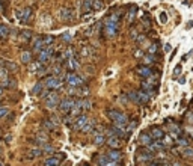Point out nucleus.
<instances>
[{"label":"nucleus","mask_w":193,"mask_h":166,"mask_svg":"<svg viewBox=\"0 0 193 166\" xmlns=\"http://www.w3.org/2000/svg\"><path fill=\"white\" fill-rule=\"evenodd\" d=\"M107 116L113 121V124H122V125H127V124L130 122L128 116H127L124 112H121L119 109H109V110H107Z\"/></svg>","instance_id":"obj_1"},{"label":"nucleus","mask_w":193,"mask_h":166,"mask_svg":"<svg viewBox=\"0 0 193 166\" xmlns=\"http://www.w3.org/2000/svg\"><path fill=\"white\" fill-rule=\"evenodd\" d=\"M63 79H65V82H66L69 86H72V88H82V86H85V80H83L79 74L71 73V71L65 73Z\"/></svg>","instance_id":"obj_2"},{"label":"nucleus","mask_w":193,"mask_h":166,"mask_svg":"<svg viewBox=\"0 0 193 166\" xmlns=\"http://www.w3.org/2000/svg\"><path fill=\"white\" fill-rule=\"evenodd\" d=\"M44 85H45V88H47V89L55 91V89H59V88H62L63 82H62V80H60L57 76H50V77H47V79L44 80Z\"/></svg>","instance_id":"obj_3"},{"label":"nucleus","mask_w":193,"mask_h":166,"mask_svg":"<svg viewBox=\"0 0 193 166\" xmlns=\"http://www.w3.org/2000/svg\"><path fill=\"white\" fill-rule=\"evenodd\" d=\"M76 100H77V98H72V97H66V98L60 100V104H59V109H60V112L68 115V113L71 112V109L74 107V104H76Z\"/></svg>","instance_id":"obj_4"},{"label":"nucleus","mask_w":193,"mask_h":166,"mask_svg":"<svg viewBox=\"0 0 193 166\" xmlns=\"http://www.w3.org/2000/svg\"><path fill=\"white\" fill-rule=\"evenodd\" d=\"M44 103H45V106H47L48 109H55V107H59V104H60L59 94H57V92H55V91H52V94H50V95H48V97L44 100Z\"/></svg>","instance_id":"obj_5"},{"label":"nucleus","mask_w":193,"mask_h":166,"mask_svg":"<svg viewBox=\"0 0 193 166\" xmlns=\"http://www.w3.org/2000/svg\"><path fill=\"white\" fill-rule=\"evenodd\" d=\"M136 73L143 79H150V77H152L155 74V69L152 66H148V65H139L136 68Z\"/></svg>","instance_id":"obj_6"},{"label":"nucleus","mask_w":193,"mask_h":166,"mask_svg":"<svg viewBox=\"0 0 193 166\" xmlns=\"http://www.w3.org/2000/svg\"><path fill=\"white\" fill-rule=\"evenodd\" d=\"M55 55V47L53 45H50V47H47V49H44L39 55H38V62H41V63H47L48 60L52 59V56Z\"/></svg>","instance_id":"obj_7"},{"label":"nucleus","mask_w":193,"mask_h":166,"mask_svg":"<svg viewBox=\"0 0 193 166\" xmlns=\"http://www.w3.org/2000/svg\"><path fill=\"white\" fill-rule=\"evenodd\" d=\"M88 121H89V118H88V115H80L79 118H76L74 120V122H72V130H76V131H82V128L88 124Z\"/></svg>","instance_id":"obj_8"},{"label":"nucleus","mask_w":193,"mask_h":166,"mask_svg":"<svg viewBox=\"0 0 193 166\" xmlns=\"http://www.w3.org/2000/svg\"><path fill=\"white\" fill-rule=\"evenodd\" d=\"M106 156H107V159L112 160V162H118V163L122 162V153H121V150H113V148H110V150L106 153Z\"/></svg>","instance_id":"obj_9"},{"label":"nucleus","mask_w":193,"mask_h":166,"mask_svg":"<svg viewBox=\"0 0 193 166\" xmlns=\"http://www.w3.org/2000/svg\"><path fill=\"white\" fill-rule=\"evenodd\" d=\"M96 166H121V163H118V162H112V160L107 159L106 154H104V156L101 154V156L96 157Z\"/></svg>","instance_id":"obj_10"},{"label":"nucleus","mask_w":193,"mask_h":166,"mask_svg":"<svg viewBox=\"0 0 193 166\" xmlns=\"http://www.w3.org/2000/svg\"><path fill=\"white\" fill-rule=\"evenodd\" d=\"M154 142V139L151 137V134H150V131H142L140 134H139V144L142 145V147H148V145H151Z\"/></svg>","instance_id":"obj_11"},{"label":"nucleus","mask_w":193,"mask_h":166,"mask_svg":"<svg viewBox=\"0 0 193 166\" xmlns=\"http://www.w3.org/2000/svg\"><path fill=\"white\" fill-rule=\"evenodd\" d=\"M44 49H47V45H45V42H44V36L35 38V41H33V53L39 55Z\"/></svg>","instance_id":"obj_12"},{"label":"nucleus","mask_w":193,"mask_h":166,"mask_svg":"<svg viewBox=\"0 0 193 166\" xmlns=\"http://www.w3.org/2000/svg\"><path fill=\"white\" fill-rule=\"evenodd\" d=\"M121 140H122V139L118 137V136H109L107 140H106V144H107L110 148H113V150H119L121 145H122V142H121Z\"/></svg>","instance_id":"obj_13"},{"label":"nucleus","mask_w":193,"mask_h":166,"mask_svg":"<svg viewBox=\"0 0 193 166\" xmlns=\"http://www.w3.org/2000/svg\"><path fill=\"white\" fill-rule=\"evenodd\" d=\"M150 134H151V137H152L154 140H161V139L166 136V131H164L161 127H152V128L150 130Z\"/></svg>","instance_id":"obj_14"},{"label":"nucleus","mask_w":193,"mask_h":166,"mask_svg":"<svg viewBox=\"0 0 193 166\" xmlns=\"http://www.w3.org/2000/svg\"><path fill=\"white\" fill-rule=\"evenodd\" d=\"M151 95H152V94H150V92H147V91H143V89L137 91L139 104H148V103L151 101Z\"/></svg>","instance_id":"obj_15"},{"label":"nucleus","mask_w":193,"mask_h":166,"mask_svg":"<svg viewBox=\"0 0 193 166\" xmlns=\"http://www.w3.org/2000/svg\"><path fill=\"white\" fill-rule=\"evenodd\" d=\"M0 86H2L3 89H5V88H6V89H14V88L17 86V80H15L14 77L8 76V77L2 79V82H0Z\"/></svg>","instance_id":"obj_16"},{"label":"nucleus","mask_w":193,"mask_h":166,"mask_svg":"<svg viewBox=\"0 0 193 166\" xmlns=\"http://www.w3.org/2000/svg\"><path fill=\"white\" fill-rule=\"evenodd\" d=\"M66 66H68V69L71 71V73H74L76 69L80 68V62H79V59H77L76 56H72V58H69V59L66 60Z\"/></svg>","instance_id":"obj_17"},{"label":"nucleus","mask_w":193,"mask_h":166,"mask_svg":"<svg viewBox=\"0 0 193 166\" xmlns=\"http://www.w3.org/2000/svg\"><path fill=\"white\" fill-rule=\"evenodd\" d=\"M60 18H62V21H72L74 12H72V9H69V8H62L60 9Z\"/></svg>","instance_id":"obj_18"},{"label":"nucleus","mask_w":193,"mask_h":166,"mask_svg":"<svg viewBox=\"0 0 193 166\" xmlns=\"http://www.w3.org/2000/svg\"><path fill=\"white\" fill-rule=\"evenodd\" d=\"M180 151L186 160H193V147H181Z\"/></svg>","instance_id":"obj_19"},{"label":"nucleus","mask_w":193,"mask_h":166,"mask_svg":"<svg viewBox=\"0 0 193 166\" xmlns=\"http://www.w3.org/2000/svg\"><path fill=\"white\" fill-rule=\"evenodd\" d=\"M21 62H23V63H32V62H33V52L24 50V52L21 53Z\"/></svg>","instance_id":"obj_20"},{"label":"nucleus","mask_w":193,"mask_h":166,"mask_svg":"<svg viewBox=\"0 0 193 166\" xmlns=\"http://www.w3.org/2000/svg\"><path fill=\"white\" fill-rule=\"evenodd\" d=\"M136 14H137V6H130V9H128V12H127V23L128 24H131V23L134 21V18H136Z\"/></svg>","instance_id":"obj_21"},{"label":"nucleus","mask_w":193,"mask_h":166,"mask_svg":"<svg viewBox=\"0 0 193 166\" xmlns=\"http://www.w3.org/2000/svg\"><path fill=\"white\" fill-rule=\"evenodd\" d=\"M142 62H143V65H148V66H151L152 63H155L157 62V58H155V55H145L143 56V59H142Z\"/></svg>","instance_id":"obj_22"},{"label":"nucleus","mask_w":193,"mask_h":166,"mask_svg":"<svg viewBox=\"0 0 193 166\" xmlns=\"http://www.w3.org/2000/svg\"><path fill=\"white\" fill-rule=\"evenodd\" d=\"M95 128H96V122H95V120H91V121H88V124L82 128V133H92Z\"/></svg>","instance_id":"obj_23"},{"label":"nucleus","mask_w":193,"mask_h":166,"mask_svg":"<svg viewBox=\"0 0 193 166\" xmlns=\"http://www.w3.org/2000/svg\"><path fill=\"white\" fill-rule=\"evenodd\" d=\"M39 69H45V66H44V63H41V62H32L30 63V66H29V71L30 73H39Z\"/></svg>","instance_id":"obj_24"},{"label":"nucleus","mask_w":193,"mask_h":166,"mask_svg":"<svg viewBox=\"0 0 193 166\" xmlns=\"http://www.w3.org/2000/svg\"><path fill=\"white\" fill-rule=\"evenodd\" d=\"M42 127L45 130H55L56 128V124L52 121V118H44L42 120Z\"/></svg>","instance_id":"obj_25"},{"label":"nucleus","mask_w":193,"mask_h":166,"mask_svg":"<svg viewBox=\"0 0 193 166\" xmlns=\"http://www.w3.org/2000/svg\"><path fill=\"white\" fill-rule=\"evenodd\" d=\"M42 154H44L42 148L36 147V148H32V150L29 151V159H38V157H41Z\"/></svg>","instance_id":"obj_26"},{"label":"nucleus","mask_w":193,"mask_h":166,"mask_svg":"<svg viewBox=\"0 0 193 166\" xmlns=\"http://www.w3.org/2000/svg\"><path fill=\"white\" fill-rule=\"evenodd\" d=\"M175 142L180 147H190V137L189 136H180Z\"/></svg>","instance_id":"obj_27"},{"label":"nucleus","mask_w":193,"mask_h":166,"mask_svg":"<svg viewBox=\"0 0 193 166\" xmlns=\"http://www.w3.org/2000/svg\"><path fill=\"white\" fill-rule=\"evenodd\" d=\"M30 20H32V8H24L23 21L21 23H30Z\"/></svg>","instance_id":"obj_28"},{"label":"nucleus","mask_w":193,"mask_h":166,"mask_svg":"<svg viewBox=\"0 0 193 166\" xmlns=\"http://www.w3.org/2000/svg\"><path fill=\"white\" fill-rule=\"evenodd\" d=\"M59 163H60V160L56 156H52V157L45 159V165L47 166H59Z\"/></svg>","instance_id":"obj_29"},{"label":"nucleus","mask_w":193,"mask_h":166,"mask_svg":"<svg viewBox=\"0 0 193 166\" xmlns=\"http://www.w3.org/2000/svg\"><path fill=\"white\" fill-rule=\"evenodd\" d=\"M91 9H94V0H83V12L88 14Z\"/></svg>","instance_id":"obj_30"},{"label":"nucleus","mask_w":193,"mask_h":166,"mask_svg":"<svg viewBox=\"0 0 193 166\" xmlns=\"http://www.w3.org/2000/svg\"><path fill=\"white\" fill-rule=\"evenodd\" d=\"M45 85L42 83V82H38L35 86H33V89H32V94H35V95H41L42 94V88H44Z\"/></svg>","instance_id":"obj_31"},{"label":"nucleus","mask_w":193,"mask_h":166,"mask_svg":"<svg viewBox=\"0 0 193 166\" xmlns=\"http://www.w3.org/2000/svg\"><path fill=\"white\" fill-rule=\"evenodd\" d=\"M127 97H128V100H131L133 103H137V104H139V97H137V91H130V92L127 94Z\"/></svg>","instance_id":"obj_32"},{"label":"nucleus","mask_w":193,"mask_h":166,"mask_svg":"<svg viewBox=\"0 0 193 166\" xmlns=\"http://www.w3.org/2000/svg\"><path fill=\"white\" fill-rule=\"evenodd\" d=\"M91 107H92V101H91L89 98H85V100H83V103H82V109H83V112L91 110Z\"/></svg>","instance_id":"obj_33"},{"label":"nucleus","mask_w":193,"mask_h":166,"mask_svg":"<svg viewBox=\"0 0 193 166\" xmlns=\"http://www.w3.org/2000/svg\"><path fill=\"white\" fill-rule=\"evenodd\" d=\"M91 94V89L85 85V86H82V88H79V95H82V97H88Z\"/></svg>","instance_id":"obj_34"},{"label":"nucleus","mask_w":193,"mask_h":166,"mask_svg":"<svg viewBox=\"0 0 193 166\" xmlns=\"http://www.w3.org/2000/svg\"><path fill=\"white\" fill-rule=\"evenodd\" d=\"M157 52H158V42H154V44H151L148 47V53L150 55H157Z\"/></svg>","instance_id":"obj_35"},{"label":"nucleus","mask_w":193,"mask_h":166,"mask_svg":"<svg viewBox=\"0 0 193 166\" xmlns=\"http://www.w3.org/2000/svg\"><path fill=\"white\" fill-rule=\"evenodd\" d=\"M137 124H139L137 121H130V122L127 124V127H125V130H127V131H128V133L131 134V131H133V130H134V128L137 127Z\"/></svg>","instance_id":"obj_36"},{"label":"nucleus","mask_w":193,"mask_h":166,"mask_svg":"<svg viewBox=\"0 0 193 166\" xmlns=\"http://www.w3.org/2000/svg\"><path fill=\"white\" fill-rule=\"evenodd\" d=\"M103 6H104L103 0H94V9H95V11H101Z\"/></svg>","instance_id":"obj_37"},{"label":"nucleus","mask_w":193,"mask_h":166,"mask_svg":"<svg viewBox=\"0 0 193 166\" xmlns=\"http://www.w3.org/2000/svg\"><path fill=\"white\" fill-rule=\"evenodd\" d=\"M9 35V29L6 26H2L0 24V38H6Z\"/></svg>","instance_id":"obj_38"},{"label":"nucleus","mask_w":193,"mask_h":166,"mask_svg":"<svg viewBox=\"0 0 193 166\" xmlns=\"http://www.w3.org/2000/svg\"><path fill=\"white\" fill-rule=\"evenodd\" d=\"M9 115V109L8 107H0V120H3Z\"/></svg>","instance_id":"obj_39"},{"label":"nucleus","mask_w":193,"mask_h":166,"mask_svg":"<svg viewBox=\"0 0 193 166\" xmlns=\"http://www.w3.org/2000/svg\"><path fill=\"white\" fill-rule=\"evenodd\" d=\"M44 42H45V45H47V47H50V45H53L55 38H53V36H50V35H48V36H44Z\"/></svg>","instance_id":"obj_40"},{"label":"nucleus","mask_w":193,"mask_h":166,"mask_svg":"<svg viewBox=\"0 0 193 166\" xmlns=\"http://www.w3.org/2000/svg\"><path fill=\"white\" fill-rule=\"evenodd\" d=\"M72 56H74V52H72L71 49H68V50L63 52V59H65V60H68V59L72 58Z\"/></svg>","instance_id":"obj_41"},{"label":"nucleus","mask_w":193,"mask_h":166,"mask_svg":"<svg viewBox=\"0 0 193 166\" xmlns=\"http://www.w3.org/2000/svg\"><path fill=\"white\" fill-rule=\"evenodd\" d=\"M181 74V63H178L177 66H175V69H174V74H172V77L174 79H177L178 76Z\"/></svg>","instance_id":"obj_42"},{"label":"nucleus","mask_w":193,"mask_h":166,"mask_svg":"<svg viewBox=\"0 0 193 166\" xmlns=\"http://www.w3.org/2000/svg\"><path fill=\"white\" fill-rule=\"evenodd\" d=\"M3 65H5V68L8 69V68H11V71H17V65L15 63H12V62H3Z\"/></svg>","instance_id":"obj_43"},{"label":"nucleus","mask_w":193,"mask_h":166,"mask_svg":"<svg viewBox=\"0 0 193 166\" xmlns=\"http://www.w3.org/2000/svg\"><path fill=\"white\" fill-rule=\"evenodd\" d=\"M167 18H169V17H167L166 12H161V14H160V23H161V24H166V23H167Z\"/></svg>","instance_id":"obj_44"},{"label":"nucleus","mask_w":193,"mask_h":166,"mask_svg":"<svg viewBox=\"0 0 193 166\" xmlns=\"http://www.w3.org/2000/svg\"><path fill=\"white\" fill-rule=\"evenodd\" d=\"M42 151H44V154H45V153H53L55 150H53V147H50L48 144H45V145L42 147Z\"/></svg>","instance_id":"obj_45"},{"label":"nucleus","mask_w":193,"mask_h":166,"mask_svg":"<svg viewBox=\"0 0 193 166\" xmlns=\"http://www.w3.org/2000/svg\"><path fill=\"white\" fill-rule=\"evenodd\" d=\"M23 12H24V8H23V9H18V11L15 12V17L18 18V21H23Z\"/></svg>","instance_id":"obj_46"},{"label":"nucleus","mask_w":193,"mask_h":166,"mask_svg":"<svg viewBox=\"0 0 193 166\" xmlns=\"http://www.w3.org/2000/svg\"><path fill=\"white\" fill-rule=\"evenodd\" d=\"M0 77H2V79L8 77V69H5V68H2V66H0Z\"/></svg>","instance_id":"obj_47"},{"label":"nucleus","mask_w":193,"mask_h":166,"mask_svg":"<svg viewBox=\"0 0 193 166\" xmlns=\"http://www.w3.org/2000/svg\"><path fill=\"white\" fill-rule=\"evenodd\" d=\"M143 23H145L147 26H150V24H151V18H150V15H148V14H145V15H143Z\"/></svg>","instance_id":"obj_48"},{"label":"nucleus","mask_w":193,"mask_h":166,"mask_svg":"<svg viewBox=\"0 0 193 166\" xmlns=\"http://www.w3.org/2000/svg\"><path fill=\"white\" fill-rule=\"evenodd\" d=\"M71 38H72V36H71V33H69V32H65V33L62 35V39H63V41H68V42H69V41H71Z\"/></svg>","instance_id":"obj_49"},{"label":"nucleus","mask_w":193,"mask_h":166,"mask_svg":"<svg viewBox=\"0 0 193 166\" xmlns=\"http://www.w3.org/2000/svg\"><path fill=\"white\" fill-rule=\"evenodd\" d=\"M143 56H145V55H143L142 50H136V52H134V58H137V59H143Z\"/></svg>","instance_id":"obj_50"},{"label":"nucleus","mask_w":193,"mask_h":166,"mask_svg":"<svg viewBox=\"0 0 193 166\" xmlns=\"http://www.w3.org/2000/svg\"><path fill=\"white\" fill-rule=\"evenodd\" d=\"M30 36H32V33H30V32H27V30H26V32H23V38H26V39H29Z\"/></svg>","instance_id":"obj_51"},{"label":"nucleus","mask_w":193,"mask_h":166,"mask_svg":"<svg viewBox=\"0 0 193 166\" xmlns=\"http://www.w3.org/2000/svg\"><path fill=\"white\" fill-rule=\"evenodd\" d=\"M169 165H171V166H181V163H180L178 160H174V162H171Z\"/></svg>","instance_id":"obj_52"},{"label":"nucleus","mask_w":193,"mask_h":166,"mask_svg":"<svg viewBox=\"0 0 193 166\" xmlns=\"http://www.w3.org/2000/svg\"><path fill=\"white\" fill-rule=\"evenodd\" d=\"M164 52H171V44H166V47H164Z\"/></svg>","instance_id":"obj_53"},{"label":"nucleus","mask_w":193,"mask_h":166,"mask_svg":"<svg viewBox=\"0 0 193 166\" xmlns=\"http://www.w3.org/2000/svg\"><path fill=\"white\" fill-rule=\"evenodd\" d=\"M180 83L184 85V83H186V77H181V79H180Z\"/></svg>","instance_id":"obj_54"},{"label":"nucleus","mask_w":193,"mask_h":166,"mask_svg":"<svg viewBox=\"0 0 193 166\" xmlns=\"http://www.w3.org/2000/svg\"><path fill=\"white\" fill-rule=\"evenodd\" d=\"M190 27H193V21H190L189 24H187V29H190Z\"/></svg>","instance_id":"obj_55"},{"label":"nucleus","mask_w":193,"mask_h":166,"mask_svg":"<svg viewBox=\"0 0 193 166\" xmlns=\"http://www.w3.org/2000/svg\"><path fill=\"white\" fill-rule=\"evenodd\" d=\"M147 166H158V165H155V163H152V162H151V163H148Z\"/></svg>","instance_id":"obj_56"},{"label":"nucleus","mask_w":193,"mask_h":166,"mask_svg":"<svg viewBox=\"0 0 193 166\" xmlns=\"http://www.w3.org/2000/svg\"><path fill=\"white\" fill-rule=\"evenodd\" d=\"M0 166H5V163H3L2 160H0Z\"/></svg>","instance_id":"obj_57"},{"label":"nucleus","mask_w":193,"mask_h":166,"mask_svg":"<svg viewBox=\"0 0 193 166\" xmlns=\"http://www.w3.org/2000/svg\"><path fill=\"white\" fill-rule=\"evenodd\" d=\"M82 166H88V165H86V163H85V165H82Z\"/></svg>","instance_id":"obj_58"},{"label":"nucleus","mask_w":193,"mask_h":166,"mask_svg":"<svg viewBox=\"0 0 193 166\" xmlns=\"http://www.w3.org/2000/svg\"><path fill=\"white\" fill-rule=\"evenodd\" d=\"M0 107H3V106H2V103H0Z\"/></svg>","instance_id":"obj_59"},{"label":"nucleus","mask_w":193,"mask_h":166,"mask_svg":"<svg viewBox=\"0 0 193 166\" xmlns=\"http://www.w3.org/2000/svg\"><path fill=\"white\" fill-rule=\"evenodd\" d=\"M0 9H2V5H0Z\"/></svg>","instance_id":"obj_60"}]
</instances>
